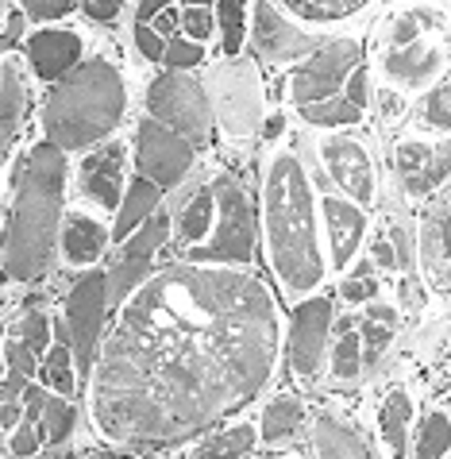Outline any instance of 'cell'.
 Wrapping results in <instances>:
<instances>
[{
  "mask_svg": "<svg viewBox=\"0 0 451 459\" xmlns=\"http://www.w3.org/2000/svg\"><path fill=\"white\" fill-rule=\"evenodd\" d=\"M278 316L259 278L166 266L135 293L97 367V420L151 448L197 437L247 405L274 371Z\"/></svg>",
  "mask_w": 451,
  "mask_h": 459,
  "instance_id": "6da1fadb",
  "label": "cell"
},
{
  "mask_svg": "<svg viewBox=\"0 0 451 459\" xmlns=\"http://www.w3.org/2000/svg\"><path fill=\"white\" fill-rule=\"evenodd\" d=\"M62 186H66V155L58 143H43L31 151L28 167L20 170L16 205L4 232V271L20 282H35L50 263L55 228L62 209Z\"/></svg>",
  "mask_w": 451,
  "mask_h": 459,
  "instance_id": "7a4b0ae2",
  "label": "cell"
},
{
  "mask_svg": "<svg viewBox=\"0 0 451 459\" xmlns=\"http://www.w3.org/2000/svg\"><path fill=\"white\" fill-rule=\"evenodd\" d=\"M266 236L270 259L290 293H305L320 282V251L313 224V197H308L305 170L293 155H278L266 174Z\"/></svg>",
  "mask_w": 451,
  "mask_h": 459,
  "instance_id": "3957f363",
  "label": "cell"
},
{
  "mask_svg": "<svg viewBox=\"0 0 451 459\" xmlns=\"http://www.w3.org/2000/svg\"><path fill=\"white\" fill-rule=\"evenodd\" d=\"M124 117V82L108 62H85L66 74L47 97L43 127L58 147H89L105 139Z\"/></svg>",
  "mask_w": 451,
  "mask_h": 459,
  "instance_id": "277c9868",
  "label": "cell"
},
{
  "mask_svg": "<svg viewBox=\"0 0 451 459\" xmlns=\"http://www.w3.org/2000/svg\"><path fill=\"white\" fill-rule=\"evenodd\" d=\"M216 212H221V228H216L209 247H193V263H251L255 255V212L251 197L231 174H221L212 182Z\"/></svg>",
  "mask_w": 451,
  "mask_h": 459,
  "instance_id": "5b68a950",
  "label": "cell"
},
{
  "mask_svg": "<svg viewBox=\"0 0 451 459\" xmlns=\"http://www.w3.org/2000/svg\"><path fill=\"white\" fill-rule=\"evenodd\" d=\"M147 108L159 124H170L178 135H186L189 143H209L212 132V108L204 89L189 78V74H162L147 93Z\"/></svg>",
  "mask_w": 451,
  "mask_h": 459,
  "instance_id": "8992f818",
  "label": "cell"
},
{
  "mask_svg": "<svg viewBox=\"0 0 451 459\" xmlns=\"http://www.w3.org/2000/svg\"><path fill=\"white\" fill-rule=\"evenodd\" d=\"M216 117L228 127V135H251L263 120V85L247 58H231L212 78Z\"/></svg>",
  "mask_w": 451,
  "mask_h": 459,
  "instance_id": "52a82bcc",
  "label": "cell"
},
{
  "mask_svg": "<svg viewBox=\"0 0 451 459\" xmlns=\"http://www.w3.org/2000/svg\"><path fill=\"white\" fill-rule=\"evenodd\" d=\"M105 305H108V274L77 278L66 313H70V343H74V355H77V363H82L85 375H89V363H93V355H97L100 325H105Z\"/></svg>",
  "mask_w": 451,
  "mask_h": 459,
  "instance_id": "ba28073f",
  "label": "cell"
},
{
  "mask_svg": "<svg viewBox=\"0 0 451 459\" xmlns=\"http://www.w3.org/2000/svg\"><path fill=\"white\" fill-rule=\"evenodd\" d=\"M135 151H139V174L151 178L159 186H174L182 182V174L193 167V147L186 135H178L174 127L162 124H139L135 135Z\"/></svg>",
  "mask_w": 451,
  "mask_h": 459,
  "instance_id": "9c48e42d",
  "label": "cell"
},
{
  "mask_svg": "<svg viewBox=\"0 0 451 459\" xmlns=\"http://www.w3.org/2000/svg\"><path fill=\"white\" fill-rule=\"evenodd\" d=\"M355 62H359V47H355V43H347V39H340V43H325V47H320L317 55L308 58L298 74H293L290 97L298 100V105H313V100L336 97L340 82L355 70Z\"/></svg>",
  "mask_w": 451,
  "mask_h": 459,
  "instance_id": "30bf717a",
  "label": "cell"
},
{
  "mask_svg": "<svg viewBox=\"0 0 451 459\" xmlns=\"http://www.w3.org/2000/svg\"><path fill=\"white\" fill-rule=\"evenodd\" d=\"M166 232H170V216L154 209L143 221V228H139V232L124 244V255L108 271V301L120 305L127 293H132V286L139 282V278L151 271V259H154V251L166 244Z\"/></svg>",
  "mask_w": 451,
  "mask_h": 459,
  "instance_id": "8fae6325",
  "label": "cell"
},
{
  "mask_svg": "<svg viewBox=\"0 0 451 459\" xmlns=\"http://www.w3.org/2000/svg\"><path fill=\"white\" fill-rule=\"evenodd\" d=\"M332 325V305L325 298L305 301L298 313H293V333H290V363L298 378H313L320 371V359H325V336Z\"/></svg>",
  "mask_w": 451,
  "mask_h": 459,
  "instance_id": "7c38bea8",
  "label": "cell"
},
{
  "mask_svg": "<svg viewBox=\"0 0 451 459\" xmlns=\"http://www.w3.org/2000/svg\"><path fill=\"white\" fill-rule=\"evenodd\" d=\"M255 47H259V55L270 62H286V58L308 55V50H320L325 43H320L317 35H305L293 28V23H286L270 0H259V8H255Z\"/></svg>",
  "mask_w": 451,
  "mask_h": 459,
  "instance_id": "4fadbf2b",
  "label": "cell"
},
{
  "mask_svg": "<svg viewBox=\"0 0 451 459\" xmlns=\"http://www.w3.org/2000/svg\"><path fill=\"white\" fill-rule=\"evenodd\" d=\"M424 271L440 290H451V186L429 205L421 224Z\"/></svg>",
  "mask_w": 451,
  "mask_h": 459,
  "instance_id": "5bb4252c",
  "label": "cell"
},
{
  "mask_svg": "<svg viewBox=\"0 0 451 459\" xmlns=\"http://www.w3.org/2000/svg\"><path fill=\"white\" fill-rule=\"evenodd\" d=\"M320 155H325L336 186H343L355 201L375 197V170H370V159L359 143H351V139H328V143L320 147Z\"/></svg>",
  "mask_w": 451,
  "mask_h": 459,
  "instance_id": "9a60e30c",
  "label": "cell"
},
{
  "mask_svg": "<svg viewBox=\"0 0 451 459\" xmlns=\"http://www.w3.org/2000/svg\"><path fill=\"white\" fill-rule=\"evenodd\" d=\"M120 178H124V147L105 143L97 155L82 162V194L93 197L97 205L116 209L120 205Z\"/></svg>",
  "mask_w": 451,
  "mask_h": 459,
  "instance_id": "2e32d148",
  "label": "cell"
},
{
  "mask_svg": "<svg viewBox=\"0 0 451 459\" xmlns=\"http://www.w3.org/2000/svg\"><path fill=\"white\" fill-rule=\"evenodd\" d=\"M77 55H82V43L74 31H39L31 39V66L47 82H58L62 74H70Z\"/></svg>",
  "mask_w": 451,
  "mask_h": 459,
  "instance_id": "e0dca14e",
  "label": "cell"
},
{
  "mask_svg": "<svg viewBox=\"0 0 451 459\" xmlns=\"http://www.w3.org/2000/svg\"><path fill=\"white\" fill-rule=\"evenodd\" d=\"M325 216H328V236H332V263L347 266L359 247V239H363V228H367L363 212L340 197H325Z\"/></svg>",
  "mask_w": 451,
  "mask_h": 459,
  "instance_id": "ac0fdd59",
  "label": "cell"
},
{
  "mask_svg": "<svg viewBox=\"0 0 451 459\" xmlns=\"http://www.w3.org/2000/svg\"><path fill=\"white\" fill-rule=\"evenodd\" d=\"M440 47H424V43H409V47H390L386 55V74L402 85H424L440 70Z\"/></svg>",
  "mask_w": 451,
  "mask_h": 459,
  "instance_id": "d6986e66",
  "label": "cell"
},
{
  "mask_svg": "<svg viewBox=\"0 0 451 459\" xmlns=\"http://www.w3.org/2000/svg\"><path fill=\"white\" fill-rule=\"evenodd\" d=\"M313 440H317V455H370V444L359 437L355 425H347V420L332 413L317 417Z\"/></svg>",
  "mask_w": 451,
  "mask_h": 459,
  "instance_id": "ffe728a7",
  "label": "cell"
},
{
  "mask_svg": "<svg viewBox=\"0 0 451 459\" xmlns=\"http://www.w3.org/2000/svg\"><path fill=\"white\" fill-rule=\"evenodd\" d=\"M62 251H66V263L74 266L93 263L105 251V228L89 221V216H70L66 228H62Z\"/></svg>",
  "mask_w": 451,
  "mask_h": 459,
  "instance_id": "44dd1931",
  "label": "cell"
},
{
  "mask_svg": "<svg viewBox=\"0 0 451 459\" xmlns=\"http://www.w3.org/2000/svg\"><path fill=\"white\" fill-rule=\"evenodd\" d=\"M159 182L151 186V178H139V182H132V189H127V197H124V209L120 216H116V239H127L132 236V228L135 224H143L147 216L159 209Z\"/></svg>",
  "mask_w": 451,
  "mask_h": 459,
  "instance_id": "7402d4cb",
  "label": "cell"
},
{
  "mask_svg": "<svg viewBox=\"0 0 451 459\" xmlns=\"http://www.w3.org/2000/svg\"><path fill=\"white\" fill-rule=\"evenodd\" d=\"M212 205H216L212 186H197V194H193L189 201H178V239L197 244L212 224Z\"/></svg>",
  "mask_w": 451,
  "mask_h": 459,
  "instance_id": "603a6c76",
  "label": "cell"
},
{
  "mask_svg": "<svg viewBox=\"0 0 451 459\" xmlns=\"http://www.w3.org/2000/svg\"><path fill=\"white\" fill-rule=\"evenodd\" d=\"M394 325H397L394 309H386V305H370L367 309V316H363V340H367L363 363H367V371L382 363V355H386V348H390V340H394Z\"/></svg>",
  "mask_w": 451,
  "mask_h": 459,
  "instance_id": "cb8c5ba5",
  "label": "cell"
},
{
  "mask_svg": "<svg viewBox=\"0 0 451 459\" xmlns=\"http://www.w3.org/2000/svg\"><path fill=\"white\" fill-rule=\"evenodd\" d=\"M301 402H293V398H278L274 405H266V413H263V437L270 444H278V440H290L293 432H298L301 425Z\"/></svg>",
  "mask_w": 451,
  "mask_h": 459,
  "instance_id": "d4e9b609",
  "label": "cell"
},
{
  "mask_svg": "<svg viewBox=\"0 0 451 459\" xmlns=\"http://www.w3.org/2000/svg\"><path fill=\"white\" fill-rule=\"evenodd\" d=\"M409 413H413V402H409L402 390L386 398V410H382V437H386V444H390V452H397V455L405 452Z\"/></svg>",
  "mask_w": 451,
  "mask_h": 459,
  "instance_id": "484cf974",
  "label": "cell"
},
{
  "mask_svg": "<svg viewBox=\"0 0 451 459\" xmlns=\"http://www.w3.org/2000/svg\"><path fill=\"white\" fill-rule=\"evenodd\" d=\"M301 117H305V124H320V127L355 124V120H359V105H355L351 97H328V100H313V105H301Z\"/></svg>",
  "mask_w": 451,
  "mask_h": 459,
  "instance_id": "4316f807",
  "label": "cell"
},
{
  "mask_svg": "<svg viewBox=\"0 0 451 459\" xmlns=\"http://www.w3.org/2000/svg\"><path fill=\"white\" fill-rule=\"evenodd\" d=\"M4 105H0V124H4V151L12 147L16 139V127H20V117H23V89H20V74L12 62H4Z\"/></svg>",
  "mask_w": 451,
  "mask_h": 459,
  "instance_id": "83f0119b",
  "label": "cell"
},
{
  "mask_svg": "<svg viewBox=\"0 0 451 459\" xmlns=\"http://www.w3.org/2000/svg\"><path fill=\"white\" fill-rule=\"evenodd\" d=\"M451 452V425L444 413H432L421 420V440H417V455L421 459H436Z\"/></svg>",
  "mask_w": 451,
  "mask_h": 459,
  "instance_id": "f1b7e54d",
  "label": "cell"
},
{
  "mask_svg": "<svg viewBox=\"0 0 451 459\" xmlns=\"http://www.w3.org/2000/svg\"><path fill=\"white\" fill-rule=\"evenodd\" d=\"M286 4L305 20H343L363 8L367 0H286Z\"/></svg>",
  "mask_w": 451,
  "mask_h": 459,
  "instance_id": "f546056e",
  "label": "cell"
},
{
  "mask_svg": "<svg viewBox=\"0 0 451 459\" xmlns=\"http://www.w3.org/2000/svg\"><path fill=\"white\" fill-rule=\"evenodd\" d=\"M251 448H255V432L247 425H236L221 432V437H209L197 448V455H247Z\"/></svg>",
  "mask_w": 451,
  "mask_h": 459,
  "instance_id": "4dcf8cb0",
  "label": "cell"
},
{
  "mask_svg": "<svg viewBox=\"0 0 451 459\" xmlns=\"http://www.w3.org/2000/svg\"><path fill=\"white\" fill-rule=\"evenodd\" d=\"M447 174H451V139H447V143H440V147H432V151H429V162H424L421 178H417L413 186H405V189H409V194H429V189L440 186Z\"/></svg>",
  "mask_w": 451,
  "mask_h": 459,
  "instance_id": "1f68e13d",
  "label": "cell"
},
{
  "mask_svg": "<svg viewBox=\"0 0 451 459\" xmlns=\"http://www.w3.org/2000/svg\"><path fill=\"white\" fill-rule=\"evenodd\" d=\"M359 371H363V343H359V336L343 333V340L336 343V355H332V375L340 382H351L359 378Z\"/></svg>",
  "mask_w": 451,
  "mask_h": 459,
  "instance_id": "d6a6232c",
  "label": "cell"
},
{
  "mask_svg": "<svg viewBox=\"0 0 451 459\" xmlns=\"http://www.w3.org/2000/svg\"><path fill=\"white\" fill-rule=\"evenodd\" d=\"M39 429L47 432L55 448H62V444H66V437H70V429H74V410H70V402L47 398V410H43V420H39Z\"/></svg>",
  "mask_w": 451,
  "mask_h": 459,
  "instance_id": "836d02e7",
  "label": "cell"
},
{
  "mask_svg": "<svg viewBox=\"0 0 451 459\" xmlns=\"http://www.w3.org/2000/svg\"><path fill=\"white\" fill-rule=\"evenodd\" d=\"M70 348H74V343H58V348L47 355V363H43V378H47V386H55L58 394H70V390H74Z\"/></svg>",
  "mask_w": 451,
  "mask_h": 459,
  "instance_id": "e575fe53",
  "label": "cell"
},
{
  "mask_svg": "<svg viewBox=\"0 0 451 459\" xmlns=\"http://www.w3.org/2000/svg\"><path fill=\"white\" fill-rule=\"evenodd\" d=\"M221 23H224V50L239 55L243 47V0H221Z\"/></svg>",
  "mask_w": 451,
  "mask_h": 459,
  "instance_id": "d590c367",
  "label": "cell"
},
{
  "mask_svg": "<svg viewBox=\"0 0 451 459\" xmlns=\"http://www.w3.org/2000/svg\"><path fill=\"white\" fill-rule=\"evenodd\" d=\"M421 120L432 127H451V85H440L424 97L421 105Z\"/></svg>",
  "mask_w": 451,
  "mask_h": 459,
  "instance_id": "8d00e7d4",
  "label": "cell"
},
{
  "mask_svg": "<svg viewBox=\"0 0 451 459\" xmlns=\"http://www.w3.org/2000/svg\"><path fill=\"white\" fill-rule=\"evenodd\" d=\"M20 336H23V343H28L31 351H43L47 340H50L47 316H43V313H28V316H23V325H20Z\"/></svg>",
  "mask_w": 451,
  "mask_h": 459,
  "instance_id": "74e56055",
  "label": "cell"
},
{
  "mask_svg": "<svg viewBox=\"0 0 451 459\" xmlns=\"http://www.w3.org/2000/svg\"><path fill=\"white\" fill-rule=\"evenodd\" d=\"M166 62H170L174 70H189V66L201 62V47L186 43V39H174V43H166Z\"/></svg>",
  "mask_w": 451,
  "mask_h": 459,
  "instance_id": "f35d334b",
  "label": "cell"
},
{
  "mask_svg": "<svg viewBox=\"0 0 451 459\" xmlns=\"http://www.w3.org/2000/svg\"><path fill=\"white\" fill-rule=\"evenodd\" d=\"M74 8V0H23V12L35 20H58Z\"/></svg>",
  "mask_w": 451,
  "mask_h": 459,
  "instance_id": "ab89813d",
  "label": "cell"
},
{
  "mask_svg": "<svg viewBox=\"0 0 451 459\" xmlns=\"http://www.w3.org/2000/svg\"><path fill=\"white\" fill-rule=\"evenodd\" d=\"M39 432L43 429L23 417V425L16 429V437H12V455H35L39 452Z\"/></svg>",
  "mask_w": 451,
  "mask_h": 459,
  "instance_id": "60d3db41",
  "label": "cell"
},
{
  "mask_svg": "<svg viewBox=\"0 0 451 459\" xmlns=\"http://www.w3.org/2000/svg\"><path fill=\"white\" fill-rule=\"evenodd\" d=\"M4 355H8V367H12V371H20V375L31 378V371H35V351L28 348V343H23V340H12Z\"/></svg>",
  "mask_w": 451,
  "mask_h": 459,
  "instance_id": "b9f144b4",
  "label": "cell"
},
{
  "mask_svg": "<svg viewBox=\"0 0 451 459\" xmlns=\"http://www.w3.org/2000/svg\"><path fill=\"white\" fill-rule=\"evenodd\" d=\"M182 28L193 35V39H209V35H212V16L197 4V8H189L182 16Z\"/></svg>",
  "mask_w": 451,
  "mask_h": 459,
  "instance_id": "7bdbcfd3",
  "label": "cell"
},
{
  "mask_svg": "<svg viewBox=\"0 0 451 459\" xmlns=\"http://www.w3.org/2000/svg\"><path fill=\"white\" fill-rule=\"evenodd\" d=\"M417 23H424V12H413V16H397L394 23V47H409V43H417Z\"/></svg>",
  "mask_w": 451,
  "mask_h": 459,
  "instance_id": "ee69618b",
  "label": "cell"
},
{
  "mask_svg": "<svg viewBox=\"0 0 451 459\" xmlns=\"http://www.w3.org/2000/svg\"><path fill=\"white\" fill-rule=\"evenodd\" d=\"M135 43H139V50H143L151 62L154 58H166V43L159 39V31L147 28V23H139V28H135Z\"/></svg>",
  "mask_w": 451,
  "mask_h": 459,
  "instance_id": "f6af8a7d",
  "label": "cell"
},
{
  "mask_svg": "<svg viewBox=\"0 0 451 459\" xmlns=\"http://www.w3.org/2000/svg\"><path fill=\"white\" fill-rule=\"evenodd\" d=\"M394 244H397V266L409 271V266H413V236H409V228L402 221L394 224Z\"/></svg>",
  "mask_w": 451,
  "mask_h": 459,
  "instance_id": "bcb514c9",
  "label": "cell"
},
{
  "mask_svg": "<svg viewBox=\"0 0 451 459\" xmlns=\"http://www.w3.org/2000/svg\"><path fill=\"white\" fill-rule=\"evenodd\" d=\"M375 290H378V282L370 274H355L351 282H343V298L347 301H367V298H375Z\"/></svg>",
  "mask_w": 451,
  "mask_h": 459,
  "instance_id": "7dc6e473",
  "label": "cell"
},
{
  "mask_svg": "<svg viewBox=\"0 0 451 459\" xmlns=\"http://www.w3.org/2000/svg\"><path fill=\"white\" fill-rule=\"evenodd\" d=\"M89 20H116L120 16V0H82Z\"/></svg>",
  "mask_w": 451,
  "mask_h": 459,
  "instance_id": "c3c4849f",
  "label": "cell"
},
{
  "mask_svg": "<svg viewBox=\"0 0 451 459\" xmlns=\"http://www.w3.org/2000/svg\"><path fill=\"white\" fill-rule=\"evenodd\" d=\"M367 93H370V85H367V70H355V74H351V85H347V97H351L355 105L363 108V105H367Z\"/></svg>",
  "mask_w": 451,
  "mask_h": 459,
  "instance_id": "681fc988",
  "label": "cell"
},
{
  "mask_svg": "<svg viewBox=\"0 0 451 459\" xmlns=\"http://www.w3.org/2000/svg\"><path fill=\"white\" fill-rule=\"evenodd\" d=\"M159 12H166V0H139V23H151Z\"/></svg>",
  "mask_w": 451,
  "mask_h": 459,
  "instance_id": "f907efd6",
  "label": "cell"
},
{
  "mask_svg": "<svg viewBox=\"0 0 451 459\" xmlns=\"http://www.w3.org/2000/svg\"><path fill=\"white\" fill-rule=\"evenodd\" d=\"M20 35H23V16H20V12H12V16H8V31H4V47H12Z\"/></svg>",
  "mask_w": 451,
  "mask_h": 459,
  "instance_id": "816d5d0a",
  "label": "cell"
},
{
  "mask_svg": "<svg viewBox=\"0 0 451 459\" xmlns=\"http://www.w3.org/2000/svg\"><path fill=\"white\" fill-rule=\"evenodd\" d=\"M402 298H405L409 309H417V305H421V290H417L413 278H405V282H402Z\"/></svg>",
  "mask_w": 451,
  "mask_h": 459,
  "instance_id": "f5cc1de1",
  "label": "cell"
},
{
  "mask_svg": "<svg viewBox=\"0 0 451 459\" xmlns=\"http://www.w3.org/2000/svg\"><path fill=\"white\" fill-rule=\"evenodd\" d=\"M375 259H378L382 266H397V251H394L390 244H375Z\"/></svg>",
  "mask_w": 451,
  "mask_h": 459,
  "instance_id": "db71d44e",
  "label": "cell"
},
{
  "mask_svg": "<svg viewBox=\"0 0 451 459\" xmlns=\"http://www.w3.org/2000/svg\"><path fill=\"white\" fill-rule=\"evenodd\" d=\"M174 23H178L174 12H159V23H154V31H174Z\"/></svg>",
  "mask_w": 451,
  "mask_h": 459,
  "instance_id": "11a10c76",
  "label": "cell"
},
{
  "mask_svg": "<svg viewBox=\"0 0 451 459\" xmlns=\"http://www.w3.org/2000/svg\"><path fill=\"white\" fill-rule=\"evenodd\" d=\"M282 127H286V120H282V117H274V120H270V124H266V139H274V135H282Z\"/></svg>",
  "mask_w": 451,
  "mask_h": 459,
  "instance_id": "9f6ffc18",
  "label": "cell"
},
{
  "mask_svg": "<svg viewBox=\"0 0 451 459\" xmlns=\"http://www.w3.org/2000/svg\"><path fill=\"white\" fill-rule=\"evenodd\" d=\"M382 108H386V112H397V108H402V100H397V97H390V93H386V97H382Z\"/></svg>",
  "mask_w": 451,
  "mask_h": 459,
  "instance_id": "6f0895ef",
  "label": "cell"
},
{
  "mask_svg": "<svg viewBox=\"0 0 451 459\" xmlns=\"http://www.w3.org/2000/svg\"><path fill=\"white\" fill-rule=\"evenodd\" d=\"M193 4H204V0H193Z\"/></svg>",
  "mask_w": 451,
  "mask_h": 459,
  "instance_id": "680465c9",
  "label": "cell"
}]
</instances>
